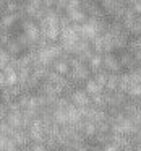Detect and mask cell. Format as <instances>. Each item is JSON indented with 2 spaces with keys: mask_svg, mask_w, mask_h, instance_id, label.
<instances>
[{
  "mask_svg": "<svg viewBox=\"0 0 141 151\" xmlns=\"http://www.w3.org/2000/svg\"><path fill=\"white\" fill-rule=\"evenodd\" d=\"M131 8L135 10V13L138 17H141V2H131Z\"/></svg>",
  "mask_w": 141,
  "mask_h": 151,
  "instance_id": "cell-19",
  "label": "cell"
},
{
  "mask_svg": "<svg viewBox=\"0 0 141 151\" xmlns=\"http://www.w3.org/2000/svg\"><path fill=\"white\" fill-rule=\"evenodd\" d=\"M7 115H8V106L5 102H0V122L7 120Z\"/></svg>",
  "mask_w": 141,
  "mask_h": 151,
  "instance_id": "cell-17",
  "label": "cell"
},
{
  "mask_svg": "<svg viewBox=\"0 0 141 151\" xmlns=\"http://www.w3.org/2000/svg\"><path fill=\"white\" fill-rule=\"evenodd\" d=\"M81 135L84 138H94L97 135V125L94 122H89V120H83L81 125Z\"/></svg>",
  "mask_w": 141,
  "mask_h": 151,
  "instance_id": "cell-12",
  "label": "cell"
},
{
  "mask_svg": "<svg viewBox=\"0 0 141 151\" xmlns=\"http://www.w3.org/2000/svg\"><path fill=\"white\" fill-rule=\"evenodd\" d=\"M92 78H94V81L97 83V85H101L102 88L105 89V85H107V78H109V73L105 72V70H102V72L96 73V75L92 76Z\"/></svg>",
  "mask_w": 141,
  "mask_h": 151,
  "instance_id": "cell-16",
  "label": "cell"
},
{
  "mask_svg": "<svg viewBox=\"0 0 141 151\" xmlns=\"http://www.w3.org/2000/svg\"><path fill=\"white\" fill-rule=\"evenodd\" d=\"M5 50H7L8 54H10V57H20V55H23V46L20 44V41L16 39V37H11L10 41H8V44L4 47Z\"/></svg>",
  "mask_w": 141,
  "mask_h": 151,
  "instance_id": "cell-8",
  "label": "cell"
},
{
  "mask_svg": "<svg viewBox=\"0 0 141 151\" xmlns=\"http://www.w3.org/2000/svg\"><path fill=\"white\" fill-rule=\"evenodd\" d=\"M7 122L13 130H24L23 128V111L21 112H8Z\"/></svg>",
  "mask_w": 141,
  "mask_h": 151,
  "instance_id": "cell-6",
  "label": "cell"
},
{
  "mask_svg": "<svg viewBox=\"0 0 141 151\" xmlns=\"http://www.w3.org/2000/svg\"><path fill=\"white\" fill-rule=\"evenodd\" d=\"M60 151H73V150H60Z\"/></svg>",
  "mask_w": 141,
  "mask_h": 151,
  "instance_id": "cell-22",
  "label": "cell"
},
{
  "mask_svg": "<svg viewBox=\"0 0 141 151\" xmlns=\"http://www.w3.org/2000/svg\"><path fill=\"white\" fill-rule=\"evenodd\" d=\"M84 91L88 93L91 98H94V96H97V94H102L105 89L102 88L101 85H97V83L94 81V78H89L88 81L84 83Z\"/></svg>",
  "mask_w": 141,
  "mask_h": 151,
  "instance_id": "cell-10",
  "label": "cell"
},
{
  "mask_svg": "<svg viewBox=\"0 0 141 151\" xmlns=\"http://www.w3.org/2000/svg\"><path fill=\"white\" fill-rule=\"evenodd\" d=\"M102 63H104V70L107 73H117L122 70V63L115 54H105L102 55Z\"/></svg>",
  "mask_w": 141,
  "mask_h": 151,
  "instance_id": "cell-4",
  "label": "cell"
},
{
  "mask_svg": "<svg viewBox=\"0 0 141 151\" xmlns=\"http://www.w3.org/2000/svg\"><path fill=\"white\" fill-rule=\"evenodd\" d=\"M29 148H31V151H49L46 143H31Z\"/></svg>",
  "mask_w": 141,
  "mask_h": 151,
  "instance_id": "cell-18",
  "label": "cell"
},
{
  "mask_svg": "<svg viewBox=\"0 0 141 151\" xmlns=\"http://www.w3.org/2000/svg\"><path fill=\"white\" fill-rule=\"evenodd\" d=\"M10 140L16 145V148H24V146H29V145L33 143L28 130H15V133L11 135Z\"/></svg>",
  "mask_w": 141,
  "mask_h": 151,
  "instance_id": "cell-5",
  "label": "cell"
},
{
  "mask_svg": "<svg viewBox=\"0 0 141 151\" xmlns=\"http://www.w3.org/2000/svg\"><path fill=\"white\" fill-rule=\"evenodd\" d=\"M118 83H120V75H117V73H109L107 85H105V91L107 93L118 91Z\"/></svg>",
  "mask_w": 141,
  "mask_h": 151,
  "instance_id": "cell-13",
  "label": "cell"
},
{
  "mask_svg": "<svg viewBox=\"0 0 141 151\" xmlns=\"http://www.w3.org/2000/svg\"><path fill=\"white\" fill-rule=\"evenodd\" d=\"M70 67H72V72L68 75V80L73 85H78V83H86L89 80V76L92 75L91 70L88 68L86 63H83L78 57H72L70 59Z\"/></svg>",
  "mask_w": 141,
  "mask_h": 151,
  "instance_id": "cell-1",
  "label": "cell"
},
{
  "mask_svg": "<svg viewBox=\"0 0 141 151\" xmlns=\"http://www.w3.org/2000/svg\"><path fill=\"white\" fill-rule=\"evenodd\" d=\"M20 20V15L16 13H5L4 17L0 18V24H2V29L5 31H11L13 26L16 24V21Z\"/></svg>",
  "mask_w": 141,
  "mask_h": 151,
  "instance_id": "cell-9",
  "label": "cell"
},
{
  "mask_svg": "<svg viewBox=\"0 0 141 151\" xmlns=\"http://www.w3.org/2000/svg\"><path fill=\"white\" fill-rule=\"evenodd\" d=\"M88 68L91 70L92 75H96V73L102 72L104 70V63H102V55H99V54H94V55L91 57V60H89L88 63Z\"/></svg>",
  "mask_w": 141,
  "mask_h": 151,
  "instance_id": "cell-11",
  "label": "cell"
},
{
  "mask_svg": "<svg viewBox=\"0 0 141 151\" xmlns=\"http://www.w3.org/2000/svg\"><path fill=\"white\" fill-rule=\"evenodd\" d=\"M118 60H120V63H122V68H128L131 72V70H135L138 67V62H136V59L133 57V54H130L128 50H123V52L118 55Z\"/></svg>",
  "mask_w": 141,
  "mask_h": 151,
  "instance_id": "cell-7",
  "label": "cell"
},
{
  "mask_svg": "<svg viewBox=\"0 0 141 151\" xmlns=\"http://www.w3.org/2000/svg\"><path fill=\"white\" fill-rule=\"evenodd\" d=\"M11 62V57L10 54L7 52V50L4 49V47H0V72H4L5 68H7V65Z\"/></svg>",
  "mask_w": 141,
  "mask_h": 151,
  "instance_id": "cell-15",
  "label": "cell"
},
{
  "mask_svg": "<svg viewBox=\"0 0 141 151\" xmlns=\"http://www.w3.org/2000/svg\"><path fill=\"white\" fill-rule=\"evenodd\" d=\"M130 83H131L130 73H128V72L122 73V75H120V83H118V91L123 93V94H127L128 89H130Z\"/></svg>",
  "mask_w": 141,
  "mask_h": 151,
  "instance_id": "cell-14",
  "label": "cell"
},
{
  "mask_svg": "<svg viewBox=\"0 0 141 151\" xmlns=\"http://www.w3.org/2000/svg\"><path fill=\"white\" fill-rule=\"evenodd\" d=\"M68 99H70V102H72L75 107H78V109L89 107V106L92 104V102H91V96L84 91V88H83V89L81 88H76L75 91L68 96Z\"/></svg>",
  "mask_w": 141,
  "mask_h": 151,
  "instance_id": "cell-3",
  "label": "cell"
},
{
  "mask_svg": "<svg viewBox=\"0 0 141 151\" xmlns=\"http://www.w3.org/2000/svg\"><path fill=\"white\" fill-rule=\"evenodd\" d=\"M16 151H31V148L29 146H24V148H18Z\"/></svg>",
  "mask_w": 141,
  "mask_h": 151,
  "instance_id": "cell-20",
  "label": "cell"
},
{
  "mask_svg": "<svg viewBox=\"0 0 141 151\" xmlns=\"http://www.w3.org/2000/svg\"><path fill=\"white\" fill-rule=\"evenodd\" d=\"M65 15L68 17V20L73 24H83L88 21V15L86 12L81 8V2H68Z\"/></svg>",
  "mask_w": 141,
  "mask_h": 151,
  "instance_id": "cell-2",
  "label": "cell"
},
{
  "mask_svg": "<svg viewBox=\"0 0 141 151\" xmlns=\"http://www.w3.org/2000/svg\"><path fill=\"white\" fill-rule=\"evenodd\" d=\"M2 31H4V29H2V24H0V36H2Z\"/></svg>",
  "mask_w": 141,
  "mask_h": 151,
  "instance_id": "cell-21",
  "label": "cell"
}]
</instances>
